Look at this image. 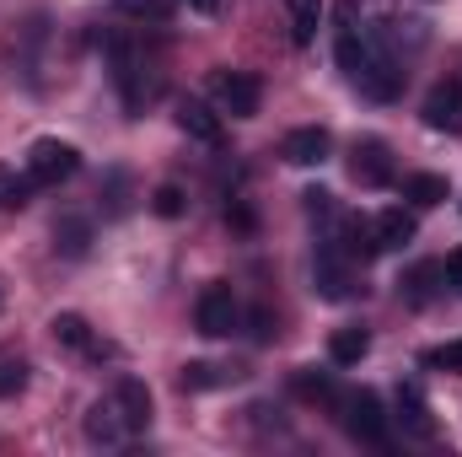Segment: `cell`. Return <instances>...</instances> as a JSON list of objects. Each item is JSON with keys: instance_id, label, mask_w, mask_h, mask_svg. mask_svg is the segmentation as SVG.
Instances as JSON below:
<instances>
[{"instance_id": "obj_1", "label": "cell", "mask_w": 462, "mask_h": 457, "mask_svg": "<svg viewBox=\"0 0 462 457\" xmlns=\"http://www.w3.org/2000/svg\"><path fill=\"white\" fill-rule=\"evenodd\" d=\"M76 167H81V151H76L70 140L43 135V140H32V145H27V178H32V183H43V189H54V183H65V178H76Z\"/></svg>"}, {"instance_id": "obj_2", "label": "cell", "mask_w": 462, "mask_h": 457, "mask_svg": "<svg viewBox=\"0 0 462 457\" xmlns=\"http://www.w3.org/2000/svg\"><path fill=\"white\" fill-rule=\"evenodd\" d=\"M210 92H216V103H221L231 118H253L258 103H263V87H258L253 70H216V76H210Z\"/></svg>"}, {"instance_id": "obj_3", "label": "cell", "mask_w": 462, "mask_h": 457, "mask_svg": "<svg viewBox=\"0 0 462 457\" xmlns=\"http://www.w3.org/2000/svg\"><path fill=\"white\" fill-rule=\"evenodd\" d=\"M194 323H199V334H205V340H221V334H231V329H236V296H231L226 280H210V285L199 291Z\"/></svg>"}, {"instance_id": "obj_4", "label": "cell", "mask_w": 462, "mask_h": 457, "mask_svg": "<svg viewBox=\"0 0 462 457\" xmlns=\"http://www.w3.org/2000/svg\"><path fill=\"white\" fill-rule=\"evenodd\" d=\"M345 431L355 442H365V447H382L387 442V415H382V398L376 393H349L345 398Z\"/></svg>"}, {"instance_id": "obj_5", "label": "cell", "mask_w": 462, "mask_h": 457, "mask_svg": "<svg viewBox=\"0 0 462 457\" xmlns=\"http://www.w3.org/2000/svg\"><path fill=\"white\" fill-rule=\"evenodd\" d=\"M355 87L371 98V103H393L398 92H403V70H398V60L376 43V54L360 65V76H355Z\"/></svg>"}, {"instance_id": "obj_6", "label": "cell", "mask_w": 462, "mask_h": 457, "mask_svg": "<svg viewBox=\"0 0 462 457\" xmlns=\"http://www.w3.org/2000/svg\"><path fill=\"white\" fill-rule=\"evenodd\" d=\"M349 173H355L360 189H387V183H393V156H387V145H382V140H355Z\"/></svg>"}, {"instance_id": "obj_7", "label": "cell", "mask_w": 462, "mask_h": 457, "mask_svg": "<svg viewBox=\"0 0 462 457\" xmlns=\"http://www.w3.org/2000/svg\"><path fill=\"white\" fill-rule=\"evenodd\" d=\"M328 129L323 124H307V129H291L285 135V145H280V156L291 162V167H318V162H328Z\"/></svg>"}, {"instance_id": "obj_8", "label": "cell", "mask_w": 462, "mask_h": 457, "mask_svg": "<svg viewBox=\"0 0 462 457\" xmlns=\"http://www.w3.org/2000/svg\"><path fill=\"white\" fill-rule=\"evenodd\" d=\"M425 124L430 129H441V135H452V129H462V81L452 76V81H441L430 98H425Z\"/></svg>"}, {"instance_id": "obj_9", "label": "cell", "mask_w": 462, "mask_h": 457, "mask_svg": "<svg viewBox=\"0 0 462 457\" xmlns=\"http://www.w3.org/2000/svg\"><path fill=\"white\" fill-rule=\"evenodd\" d=\"M312 285H318V296H328V302H345L349 296V258L334 247V242L318 253V264H312Z\"/></svg>"}, {"instance_id": "obj_10", "label": "cell", "mask_w": 462, "mask_h": 457, "mask_svg": "<svg viewBox=\"0 0 462 457\" xmlns=\"http://www.w3.org/2000/svg\"><path fill=\"white\" fill-rule=\"evenodd\" d=\"M114 404H118L124 431H151V387H145L140 377H124V382H118Z\"/></svg>"}, {"instance_id": "obj_11", "label": "cell", "mask_w": 462, "mask_h": 457, "mask_svg": "<svg viewBox=\"0 0 462 457\" xmlns=\"http://www.w3.org/2000/svg\"><path fill=\"white\" fill-rule=\"evenodd\" d=\"M178 129H183V135H194L199 145H221V114H216L210 103H199V98L178 103Z\"/></svg>"}, {"instance_id": "obj_12", "label": "cell", "mask_w": 462, "mask_h": 457, "mask_svg": "<svg viewBox=\"0 0 462 457\" xmlns=\"http://www.w3.org/2000/svg\"><path fill=\"white\" fill-rule=\"evenodd\" d=\"M371 242H376V253H393V247H403V242H414V216L409 210H382L376 221H371Z\"/></svg>"}, {"instance_id": "obj_13", "label": "cell", "mask_w": 462, "mask_h": 457, "mask_svg": "<svg viewBox=\"0 0 462 457\" xmlns=\"http://www.w3.org/2000/svg\"><path fill=\"white\" fill-rule=\"evenodd\" d=\"M49 334H54V344H65V350H76V355H103V344L92 340V329H87L81 312H54Z\"/></svg>"}, {"instance_id": "obj_14", "label": "cell", "mask_w": 462, "mask_h": 457, "mask_svg": "<svg viewBox=\"0 0 462 457\" xmlns=\"http://www.w3.org/2000/svg\"><path fill=\"white\" fill-rule=\"evenodd\" d=\"M398 420H403V431H409V436H436L430 404H425V393H420L414 382H403V387H398Z\"/></svg>"}, {"instance_id": "obj_15", "label": "cell", "mask_w": 462, "mask_h": 457, "mask_svg": "<svg viewBox=\"0 0 462 457\" xmlns=\"http://www.w3.org/2000/svg\"><path fill=\"white\" fill-rule=\"evenodd\" d=\"M87 442H92V447H118V442H124V420H118L114 398L87 409Z\"/></svg>"}, {"instance_id": "obj_16", "label": "cell", "mask_w": 462, "mask_h": 457, "mask_svg": "<svg viewBox=\"0 0 462 457\" xmlns=\"http://www.w3.org/2000/svg\"><path fill=\"white\" fill-rule=\"evenodd\" d=\"M328 355H334V366H360V360L371 355V329H360V323H349V329H334V340H328Z\"/></svg>"}, {"instance_id": "obj_17", "label": "cell", "mask_w": 462, "mask_h": 457, "mask_svg": "<svg viewBox=\"0 0 462 457\" xmlns=\"http://www.w3.org/2000/svg\"><path fill=\"white\" fill-rule=\"evenodd\" d=\"M403 194H409V205H420V210H430V205H441V200H452V189H447V178H436V173H414V178L403 183Z\"/></svg>"}, {"instance_id": "obj_18", "label": "cell", "mask_w": 462, "mask_h": 457, "mask_svg": "<svg viewBox=\"0 0 462 457\" xmlns=\"http://www.w3.org/2000/svg\"><path fill=\"white\" fill-rule=\"evenodd\" d=\"M436 280H447V275H441V264H414V269L403 275V296H409L414 307H425V302L436 296Z\"/></svg>"}, {"instance_id": "obj_19", "label": "cell", "mask_w": 462, "mask_h": 457, "mask_svg": "<svg viewBox=\"0 0 462 457\" xmlns=\"http://www.w3.org/2000/svg\"><path fill=\"white\" fill-rule=\"evenodd\" d=\"M291 5V38L296 43H312L318 38V22H323V0H285Z\"/></svg>"}, {"instance_id": "obj_20", "label": "cell", "mask_w": 462, "mask_h": 457, "mask_svg": "<svg viewBox=\"0 0 462 457\" xmlns=\"http://www.w3.org/2000/svg\"><path fill=\"white\" fill-rule=\"evenodd\" d=\"M221 382H226V371L210 366V360H189V366L178 371V387H183V393H210V387H221Z\"/></svg>"}, {"instance_id": "obj_21", "label": "cell", "mask_w": 462, "mask_h": 457, "mask_svg": "<svg viewBox=\"0 0 462 457\" xmlns=\"http://www.w3.org/2000/svg\"><path fill=\"white\" fill-rule=\"evenodd\" d=\"M87 242H92V227H87L81 216H65V221L54 227V247H60L65 258H81V253H87Z\"/></svg>"}, {"instance_id": "obj_22", "label": "cell", "mask_w": 462, "mask_h": 457, "mask_svg": "<svg viewBox=\"0 0 462 457\" xmlns=\"http://www.w3.org/2000/svg\"><path fill=\"white\" fill-rule=\"evenodd\" d=\"M32 200V178H16V167L0 162V210H22Z\"/></svg>"}, {"instance_id": "obj_23", "label": "cell", "mask_w": 462, "mask_h": 457, "mask_svg": "<svg viewBox=\"0 0 462 457\" xmlns=\"http://www.w3.org/2000/svg\"><path fill=\"white\" fill-rule=\"evenodd\" d=\"M27 387V360L22 355H0V398H16Z\"/></svg>"}, {"instance_id": "obj_24", "label": "cell", "mask_w": 462, "mask_h": 457, "mask_svg": "<svg viewBox=\"0 0 462 457\" xmlns=\"http://www.w3.org/2000/svg\"><path fill=\"white\" fill-rule=\"evenodd\" d=\"M296 393H301V398H334V382L307 366V371H296Z\"/></svg>"}, {"instance_id": "obj_25", "label": "cell", "mask_w": 462, "mask_h": 457, "mask_svg": "<svg viewBox=\"0 0 462 457\" xmlns=\"http://www.w3.org/2000/svg\"><path fill=\"white\" fill-rule=\"evenodd\" d=\"M114 5L124 16H156V22H162V16H172L178 0H114Z\"/></svg>"}, {"instance_id": "obj_26", "label": "cell", "mask_w": 462, "mask_h": 457, "mask_svg": "<svg viewBox=\"0 0 462 457\" xmlns=\"http://www.w3.org/2000/svg\"><path fill=\"white\" fill-rule=\"evenodd\" d=\"M151 205H156V216H167V221H178V216H183V189H178V183H162Z\"/></svg>"}, {"instance_id": "obj_27", "label": "cell", "mask_w": 462, "mask_h": 457, "mask_svg": "<svg viewBox=\"0 0 462 457\" xmlns=\"http://www.w3.org/2000/svg\"><path fill=\"white\" fill-rule=\"evenodd\" d=\"M425 366H441V371H462V340L441 344V350H430V355H425Z\"/></svg>"}, {"instance_id": "obj_28", "label": "cell", "mask_w": 462, "mask_h": 457, "mask_svg": "<svg viewBox=\"0 0 462 457\" xmlns=\"http://www.w3.org/2000/svg\"><path fill=\"white\" fill-rule=\"evenodd\" d=\"M301 200H307V216H323V221L334 216V194H328V189H307Z\"/></svg>"}, {"instance_id": "obj_29", "label": "cell", "mask_w": 462, "mask_h": 457, "mask_svg": "<svg viewBox=\"0 0 462 457\" xmlns=\"http://www.w3.org/2000/svg\"><path fill=\"white\" fill-rule=\"evenodd\" d=\"M441 275H447V285H452V291L462 296V247H457V253H447V264H441Z\"/></svg>"}, {"instance_id": "obj_30", "label": "cell", "mask_w": 462, "mask_h": 457, "mask_svg": "<svg viewBox=\"0 0 462 457\" xmlns=\"http://www.w3.org/2000/svg\"><path fill=\"white\" fill-rule=\"evenodd\" d=\"M269 334H274V318L258 307V312H253V340H269Z\"/></svg>"}, {"instance_id": "obj_31", "label": "cell", "mask_w": 462, "mask_h": 457, "mask_svg": "<svg viewBox=\"0 0 462 457\" xmlns=\"http://www.w3.org/2000/svg\"><path fill=\"white\" fill-rule=\"evenodd\" d=\"M189 5H194V11H216L221 0H189Z\"/></svg>"}]
</instances>
